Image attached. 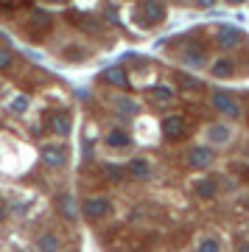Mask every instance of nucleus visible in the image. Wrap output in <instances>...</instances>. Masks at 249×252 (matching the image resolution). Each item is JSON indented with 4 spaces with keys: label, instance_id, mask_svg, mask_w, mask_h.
I'll return each instance as SVG.
<instances>
[{
    "label": "nucleus",
    "instance_id": "obj_1",
    "mask_svg": "<svg viewBox=\"0 0 249 252\" xmlns=\"http://www.w3.org/2000/svg\"><path fill=\"white\" fill-rule=\"evenodd\" d=\"M81 216L87 219V221H104V219L112 216V210H115V205H112V196H107V193H93V196L81 199Z\"/></svg>",
    "mask_w": 249,
    "mask_h": 252
},
{
    "label": "nucleus",
    "instance_id": "obj_2",
    "mask_svg": "<svg viewBox=\"0 0 249 252\" xmlns=\"http://www.w3.org/2000/svg\"><path fill=\"white\" fill-rule=\"evenodd\" d=\"M168 9L162 0H137V9H134V20L140 23L143 28H157L165 20Z\"/></svg>",
    "mask_w": 249,
    "mask_h": 252
},
{
    "label": "nucleus",
    "instance_id": "obj_3",
    "mask_svg": "<svg viewBox=\"0 0 249 252\" xmlns=\"http://www.w3.org/2000/svg\"><path fill=\"white\" fill-rule=\"evenodd\" d=\"M210 107L218 112V115L230 118V121H235V118L244 115V104H241L238 95H232L230 90H213L210 93Z\"/></svg>",
    "mask_w": 249,
    "mask_h": 252
},
{
    "label": "nucleus",
    "instance_id": "obj_4",
    "mask_svg": "<svg viewBox=\"0 0 249 252\" xmlns=\"http://www.w3.org/2000/svg\"><path fill=\"white\" fill-rule=\"evenodd\" d=\"M67 157H70V152H67V146L62 140H45V143H39V160L48 168H62V165H67Z\"/></svg>",
    "mask_w": 249,
    "mask_h": 252
},
{
    "label": "nucleus",
    "instance_id": "obj_5",
    "mask_svg": "<svg viewBox=\"0 0 249 252\" xmlns=\"http://www.w3.org/2000/svg\"><path fill=\"white\" fill-rule=\"evenodd\" d=\"M185 162L190 165V168H196V171H207V168L216 162V149L207 146V143H202V146L196 143L185 152Z\"/></svg>",
    "mask_w": 249,
    "mask_h": 252
},
{
    "label": "nucleus",
    "instance_id": "obj_6",
    "mask_svg": "<svg viewBox=\"0 0 249 252\" xmlns=\"http://www.w3.org/2000/svg\"><path fill=\"white\" fill-rule=\"evenodd\" d=\"M45 129H48V135H54L56 140H64L73 129L70 112H67V109H54V112L48 115V121H45Z\"/></svg>",
    "mask_w": 249,
    "mask_h": 252
},
{
    "label": "nucleus",
    "instance_id": "obj_7",
    "mask_svg": "<svg viewBox=\"0 0 249 252\" xmlns=\"http://www.w3.org/2000/svg\"><path fill=\"white\" fill-rule=\"evenodd\" d=\"M244 42H247V34H244L241 28H235V26H221L218 31H216V45L221 48L224 54H230V51L241 48Z\"/></svg>",
    "mask_w": 249,
    "mask_h": 252
},
{
    "label": "nucleus",
    "instance_id": "obj_8",
    "mask_svg": "<svg viewBox=\"0 0 249 252\" xmlns=\"http://www.w3.org/2000/svg\"><path fill=\"white\" fill-rule=\"evenodd\" d=\"M235 59H232L230 54H218L216 59H210V64H207V73L213 76V79H218V81H227V79H232L235 73H238V67H235Z\"/></svg>",
    "mask_w": 249,
    "mask_h": 252
},
{
    "label": "nucleus",
    "instance_id": "obj_9",
    "mask_svg": "<svg viewBox=\"0 0 249 252\" xmlns=\"http://www.w3.org/2000/svg\"><path fill=\"white\" fill-rule=\"evenodd\" d=\"M160 129H162V137H165V140H182V137L187 135V118L177 115V112H174V115H165Z\"/></svg>",
    "mask_w": 249,
    "mask_h": 252
},
{
    "label": "nucleus",
    "instance_id": "obj_10",
    "mask_svg": "<svg viewBox=\"0 0 249 252\" xmlns=\"http://www.w3.org/2000/svg\"><path fill=\"white\" fill-rule=\"evenodd\" d=\"M179 64H182V67H187V70H202V67H207V64H210V59H207L205 48L190 45V48H185V51L179 54Z\"/></svg>",
    "mask_w": 249,
    "mask_h": 252
},
{
    "label": "nucleus",
    "instance_id": "obj_11",
    "mask_svg": "<svg viewBox=\"0 0 249 252\" xmlns=\"http://www.w3.org/2000/svg\"><path fill=\"white\" fill-rule=\"evenodd\" d=\"M205 135H207V146L218 149V146H227L232 140V126L224 124V121H216L205 129Z\"/></svg>",
    "mask_w": 249,
    "mask_h": 252
},
{
    "label": "nucleus",
    "instance_id": "obj_12",
    "mask_svg": "<svg viewBox=\"0 0 249 252\" xmlns=\"http://www.w3.org/2000/svg\"><path fill=\"white\" fill-rule=\"evenodd\" d=\"M98 79L109 84V87H118V90H129V73H126L124 64H109L107 70H101Z\"/></svg>",
    "mask_w": 249,
    "mask_h": 252
},
{
    "label": "nucleus",
    "instance_id": "obj_13",
    "mask_svg": "<svg viewBox=\"0 0 249 252\" xmlns=\"http://www.w3.org/2000/svg\"><path fill=\"white\" fill-rule=\"evenodd\" d=\"M193 193L202 199V202H213V199L218 196V180L210 177V174L196 177V180H193Z\"/></svg>",
    "mask_w": 249,
    "mask_h": 252
},
{
    "label": "nucleus",
    "instance_id": "obj_14",
    "mask_svg": "<svg viewBox=\"0 0 249 252\" xmlns=\"http://www.w3.org/2000/svg\"><path fill=\"white\" fill-rule=\"evenodd\" d=\"M126 174L137 182H149L154 177V165L146 157H132V160L126 162Z\"/></svg>",
    "mask_w": 249,
    "mask_h": 252
},
{
    "label": "nucleus",
    "instance_id": "obj_15",
    "mask_svg": "<svg viewBox=\"0 0 249 252\" xmlns=\"http://www.w3.org/2000/svg\"><path fill=\"white\" fill-rule=\"evenodd\" d=\"M26 26H28V31H31V36H39V34H45V31H51L54 17H51L48 11H42V9H31Z\"/></svg>",
    "mask_w": 249,
    "mask_h": 252
},
{
    "label": "nucleus",
    "instance_id": "obj_16",
    "mask_svg": "<svg viewBox=\"0 0 249 252\" xmlns=\"http://www.w3.org/2000/svg\"><path fill=\"white\" fill-rule=\"evenodd\" d=\"M109 104L115 107V112H121V115H129V118L140 112V104H137L134 98H129V95H112V98H109Z\"/></svg>",
    "mask_w": 249,
    "mask_h": 252
},
{
    "label": "nucleus",
    "instance_id": "obj_17",
    "mask_svg": "<svg viewBox=\"0 0 249 252\" xmlns=\"http://www.w3.org/2000/svg\"><path fill=\"white\" fill-rule=\"evenodd\" d=\"M104 143L109 149H129L132 146V135L126 129H109L107 135H104Z\"/></svg>",
    "mask_w": 249,
    "mask_h": 252
},
{
    "label": "nucleus",
    "instance_id": "obj_18",
    "mask_svg": "<svg viewBox=\"0 0 249 252\" xmlns=\"http://www.w3.org/2000/svg\"><path fill=\"white\" fill-rule=\"evenodd\" d=\"M36 250L39 252H62V238H59V233H54V230L42 233L36 238Z\"/></svg>",
    "mask_w": 249,
    "mask_h": 252
},
{
    "label": "nucleus",
    "instance_id": "obj_19",
    "mask_svg": "<svg viewBox=\"0 0 249 252\" xmlns=\"http://www.w3.org/2000/svg\"><path fill=\"white\" fill-rule=\"evenodd\" d=\"M73 23H76L81 31H87V34H93V36H98L104 31V26H101L95 17H87V14H73Z\"/></svg>",
    "mask_w": 249,
    "mask_h": 252
},
{
    "label": "nucleus",
    "instance_id": "obj_20",
    "mask_svg": "<svg viewBox=\"0 0 249 252\" xmlns=\"http://www.w3.org/2000/svg\"><path fill=\"white\" fill-rule=\"evenodd\" d=\"M152 98L160 101V104H168V101L177 98V87H171V84H154L152 87Z\"/></svg>",
    "mask_w": 249,
    "mask_h": 252
},
{
    "label": "nucleus",
    "instance_id": "obj_21",
    "mask_svg": "<svg viewBox=\"0 0 249 252\" xmlns=\"http://www.w3.org/2000/svg\"><path fill=\"white\" fill-rule=\"evenodd\" d=\"M221 238H216V235H202L196 241V252H221Z\"/></svg>",
    "mask_w": 249,
    "mask_h": 252
},
{
    "label": "nucleus",
    "instance_id": "obj_22",
    "mask_svg": "<svg viewBox=\"0 0 249 252\" xmlns=\"http://www.w3.org/2000/svg\"><path fill=\"white\" fill-rule=\"evenodd\" d=\"M56 202H59V210H62L64 216L70 219H76V205H73V196L70 193H59V196H56Z\"/></svg>",
    "mask_w": 249,
    "mask_h": 252
},
{
    "label": "nucleus",
    "instance_id": "obj_23",
    "mask_svg": "<svg viewBox=\"0 0 249 252\" xmlns=\"http://www.w3.org/2000/svg\"><path fill=\"white\" fill-rule=\"evenodd\" d=\"M14 64H17V54H14L11 48L0 45V70H11Z\"/></svg>",
    "mask_w": 249,
    "mask_h": 252
},
{
    "label": "nucleus",
    "instance_id": "obj_24",
    "mask_svg": "<svg viewBox=\"0 0 249 252\" xmlns=\"http://www.w3.org/2000/svg\"><path fill=\"white\" fill-rule=\"evenodd\" d=\"M104 174H107V180L112 182H124L129 174H126V165H104Z\"/></svg>",
    "mask_w": 249,
    "mask_h": 252
},
{
    "label": "nucleus",
    "instance_id": "obj_25",
    "mask_svg": "<svg viewBox=\"0 0 249 252\" xmlns=\"http://www.w3.org/2000/svg\"><path fill=\"white\" fill-rule=\"evenodd\" d=\"M177 84H182L185 90H202V81L196 79V76H187V73H182V70L177 73Z\"/></svg>",
    "mask_w": 249,
    "mask_h": 252
},
{
    "label": "nucleus",
    "instance_id": "obj_26",
    "mask_svg": "<svg viewBox=\"0 0 249 252\" xmlns=\"http://www.w3.org/2000/svg\"><path fill=\"white\" fill-rule=\"evenodd\" d=\"M28 107H31V98H28V95H17V98L9 104V109L14 112V115H26Z\"/></svg>",
    "mask_w": 249,
    "mask_h": 252
},
{
    "label": "nucleus",
    "instance_id": "obj_27",
    "mask_svg": "<svg viewBox=\"0 0 249 252\" xmlns=\"http://www.w3.org/2000/svg\"><path fill=\"white\" fill-rule=\"evenodd\" d=\"M216 3H218V0H196V6H199V9H213Z\"/></svg>",
    "mask_w": 249,
    "mask_h": 252
},
{
    "label": "nucleus",
    "instance_id": "obj_28",
    "mask_svg": "<svg viewBox=\"0 0 249 252\" xmlns=\"http://www.w3.org/2000/svg\"><path fill=\"white\" fill-rule=\"evenodd\" d=\"M6 216H9V210H6V205H3V199H0V221H6Z\"/></svg>",
    "mask_w": 249,
    "mask_h": 252
},
{
    "label": "nucleus",
    "instance_id": "obj_29",
    "mask_svg": "<svg viewBox=\"0 0 249 252\" xmlns=\"http://www.w3.org/2000/svg\"><path fill=\"white\" fill-rule=\"evenodd\" d=\"M235 252H249V241H241V244H238V250H235Z\"/></svg>",
    "mask_w": 249,
    "mask_h": 252
},
{
    "label": "nucleus",
    "instance_id": "obj_30",
    "mask_svg": "<svg viewBox=\"0 0 249 252\" xmlns=\"http://www.w3.org/2000/svg\"><path fill=\"white\" fill-rule=\"evenodd\" d=\"M227 3H230V6H241V3H244V0H227Z\"/></svg>",
    "mask_w": 249,
    "mask_h": 252
},
{
    "label": "nucleus",
    "instance_id": "obj_31",
    "mask_svg": "<svg viewBox=\"0 0 249 252\" xmlns=\"http://www.w3.org/2000/svg\"><path fill=\"white\" fill-rule=\"evenodd\" d=\"M51 3H67V0H51Z\"/></svg>",
    "mask_w": 249,
    "mask_h": 252
},
{
    "label": "nucleus",
    "instance_id": "obj_32",
    "mask_svg": "<svg viewBox=\"0 0 249 252\" xmlns=\"http://www.w3.org/2000/svg\"><path fill=\"white\" fill-rule=\"evenodd\" d=\"M62 252H73V250H62Z\"/></svg>",
    "mask_w": 249,
    "mask_h": 252
},
{
    "label": "nucleus",
    "instance_id": "obj_33",
    "mask_svg": "<svg viewBox=\"0 0 249 252\" xmlns=\"http://www.w3.org/2000/svg\"><path fill=\"white\" fill-rule=\"evenodd\" d=\"M0 87H3V84H0Z\"/></svg>",
    "mask_w": 249,
    "mask_h": 252
}]
</instances>
